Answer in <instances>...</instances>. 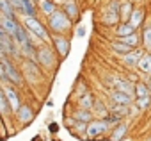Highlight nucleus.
<instances>
[{
  "label": "nucleus",
  "instance_id": "f257e3e1",
  "mask_svg": "<svg viewBox=\"0 0 151 141\" xmlns=\"http://www.w3.org/2000/svg\"><path fill=\"white\" fill-rule=\"evenodd\" d=\"M0 79L4 84H14V86H23V75L20 70L7 59H0Z\"/></svg>",
  "mask_w": 151,
  "mask_h": 141
},
{
  "label": "nucleus",
  "instance_id": "f03ea898",
  "mask_svg": "<svg viewBox=\"0 0 151 141\" xmlns=\"http://www.w3.org/2000/svg\"><path fill=\"white\" fill-rule=\"evenodd\" d=\"M71 20L68 18V15L62 11V9H57L52 16H48V29L53 32V34H64L71 29Z\"/></svg>",
  "mask_w": 151,
  "mask_h": 141
},
{
  "label": "nucleus",
  "instance_id": "7ed1b4c3",
  "mask_svg": "<svg viewBox=\"0 0 151 141\" xmlns=\"http://www.w3.org/2000/svg\"><path fill=\"white\" fill-rule=\"evenodd\" d=\"M0 55L2 57H7V55H13V57H22V47L14 41V38H11L2 27H0Z\"/></svg>",
  "mask_w": 151,
  "mask_h": 141
},
{
  "label": "nucleus",
  "instance_id": "20e7f679",
  "mask_svg": "<svg viewBox=\"0 0 151 141\" xmlns=\"http://www.w3.org/2000/svg\"><path fill=\"white\" fill-rule=\"evenodd\" d=\"M23 25H25V27L29 29V32H32L36 38L43 39V43H48V41H52V38H53V36H50L48 27L43 25L36 16H25V18H23Z\"/></svg>",
  "mask_w": 151,
  "mask_h": 141
},
{
  "label": "nucleus",
  "instance_id": "39448f33",
  "mask_svg": "<svg viewBox=\"0 0 151 141\" xmlns=\"http://www.w3.org/2000/svg\"><path fill=\"white\" fill-rule=\"evenodd\" d=\"M105 23L116 27L121 23V0H110L109 9L105 13Z\"/></svg>",
  "mask_w": 151,
  "mask_h": 141
},
{
  "label": "nucleus",
  "instance_id": "423d86ee",
  "mask_svg": "<svg viewBox=\"0 0 151 141\" xmlns=\"http://www.w3.org/2000/svg\"><path fill=\"white\" fill-rule=\"evenodd\" d=\"M109 129H110V125H109L105 120H101V118L93 120V121L87 125V139H96V137L103 136Z\"/></svg>",
  "mask_w": 151,
  "mask_h": 141
},
{
  "label": "nucleus",
  "instance_id": "0eeeda50",
  "mask_svg": "<svg viewBox=\"0 0 151 141\" xmlns=\"http://www.w3.org/2000/svg\"><path fill=\"white\" fill-rule=\"evenodd\" d=\"M36 61L39 63V66H45V68H50L55 64V55H53V50L46 45L43 47H37V57Z\"/></svg>",
  "mask_w": 151,
  "mask_h": 141
},
{
  "label": "nucleus",
  "instance_id": "6e6552de",
  "mask_svg": "<svg viewBox=\"0 0 151 141\" xmlns=\"http://www.w3.org/2000/svg\"><path fill=\"white\" fill-rule=\"evenodd\" d=\"M52 43H53V48L55 52L64 59L68 54H69V48H71V41L64 36V34H53L52 38Z\"/></svg>",
  "mask_w": 151,
  "mask_h": 141
},
{
  "label": "nucleus",
  "instance_id": "1a4fd4ad",
  "mask_svg": "<svg viewBox=\"0 0 151 141\" xmlns=\"http://www.w3.org/2000/svg\"><path fill=\"white\" fill-rule=\"evenodd\" d=\"M2 91L6 93V97H7V100H9L11 107H13V111L16 113V111L23 105V104H22V95H20V91H18L14 86H9V84H4Z\"/></svg>",
  "mask_w": 151,
  "mask_h": 141
},
{
  "label": "nucleus",
  "instance_id": "9d476101",
  "mask_svg": "<svg viewBox=\"0 0 151 141\" xmlns=\"http://www.w3.org/2000/svg\"><path fill=\"white\" fill-rule=\"evenodd\" d=\"M20 25H22V23L18 22L16 16H2V29H4L11 38H16Z\"/></svg>",
  "mask_w": 151,
  "mask_h": 141
},
{
  "label": "nucleus",
  "instance_id": "9b49d317",
  "mask_svg": "<svg viewBox=\"0 0 151 141\" xmlns=\"http://www.w3.org/2000/svg\"><path fill=\"white\" fill-rule=\"evenodd\" d=\"M14 116H16V120H18L22 125H27V123H30V121L34 120L36 113H34V109H32L29 104H23V105L14 113Z\"/></svg>",
  "mask_w": 151,
  "mask_h": 141
},
{
  "label": "nucleus",
  "instance_id": "f8f14e48",
  "mask_svg": "<svg viewBox=\"0 0 151 141\" xmlns=\"http://www.w3.org/2000/svg\"><path fill=\"white\" fill-rule=\"evenodd\" d=\"M110 100L117 105H132L135 104V97L128 95V93H123V91H117V89H112L110 91Z\"/></svg>",
  "mask_w": 151,
  "mask_h": 141
},
{
  "label": "nucleus",
  "instance_id": "ddd939ff",
  "mask_svg": "<svg viewBox=\"0 0 151 141\" xmlns=\"http://www.w3.org/2000/svg\"><path fill=\"white\" fill-rule=\"evenodd\" d=\"M62 11L68 15V18L71 22H77L80 18V9H78V6H77L75 0H66V2L62 4Z\"/></svg>",
  "mask_w": 151,
  "mask_h": 141
},
{
  "label": "nucleus",
  "instance_id": "4468645a",
  "mask_svg": "<svg viewBox=\"0 0 151 141\" xmlns=\"http://www.w3.org/2000/svg\"><path fill=\"white\" fill-rule=\"evenodd\" d=\"M112 86H114V89H117V91H123V93H128V95L135 97V84H132L130 81L114 79V81H112Z\"/></svg>",
  "mask_w": 151,
  "mask_h": 141
},
{
  "label": "nucleus",
  "instance_id": "2eb2a0df",
  "mask_svg": "<svg viewBox=\"0 0 151 141\" xmlns=\"http://www.w3.org/2000/svg\"><path fill=\"white\" fill-rule=\"evenodd\" d=\"M144 54H146V52H142L140 48H133L130 54H126V55L123 57V63H124L126 66H137Z\"/></svg>",
  "mask_w": 151,
  "mask_h": 141
},
{
  "label": "nucleus",
  "instance_id": "dca6fc26",
  "mask_svg": "<svg viewBox=\"0 0 151 141\" xmlns=\"http://www.w3.org/2000/svg\"><path fill=\"white\" fill-rule=\"evenodd\" d=\"M73 118L78 120V121H84V123H91L93 120H96L93 109H82V107H78L77 111L73 113Z\"/></svg>",
  "mask_w": 151,
  "mask_h": 141
},
{
  "label": "nucleus",
  "instance_id": "f3484780",
  "mask_svg": "<svg viewBox=\"0 0 151 141\" xmlns=\"http://www.w3.org/2000/svg\"><path fill=\"white\" fill-rule=\"evenodd\" d=\"M137 32V29L130 23V22H123V23H119L117 27H116V38H126V36H132V34H135Z\"/></svg>",
  "mask_w": 151,
  "mask_h": 141
},
{
  "label": "nucleus",
  "instance_id": "a211bd4d",
  "mask_svg": "<svg viewBox=\"0 0 151 141\" xmlns=\"http://www.w3.org/2000/svg\"><path fill=\"white\" fill-rule=\"evenodd\" d=\"M39 11L48 18V16H52L55 11H57V4L53 2V0H39Z\"/></svg>",
  "mask_w": 151,
  "mask_h": 141
},
{
  "label": "nucleus",
  "instance_id": "6ab92c4d",
  "mask_svg": "<svg viewBox=\"0 0 151 141\" xmlns=\"http://www.w3.org/2000/svg\"><path fill=\"white\" fill-rule=\"evenodd\" d=\"M144 18H146V9H144V7H135V9H133V13H132L130 23H132L135 29H139V27L142 25Z\"/></svg>",
  "mask_w": 151,
  "mask_h": 141
},
{
  "label": "nucleus",
  "instance_id": "aec40b11",
  "mask_svg": "<svg viewBox=\"0 0 151 141\" xmlns=\"http://www.w3.org/2000/svg\"><path fill=\"white\" fill-rule=\"evenodd\" d=\"M110 48H112L117 55H121V57H124L126 54H130V52L133 50L130 45H126V43H123V41H119V39H114V41L110 43Z\"/></svg>",
  "mask_w": 151,
  "mask_h": 141
},
{
  "label": "nucleus",
  "instance_id": "412c9836",
  "mask_svg": "<svg viewBox=\"0 0 151 141\" xmlns=\"http://www.w3.org/2000/svg\"><path fill=\"white\" fill-rule=\"evenodd\" d=\"M137 68H139V72H140V73L151 75V52H146V54L142 55V59L139 61Z\"/></svg>",
  "mask_w": 151,
  "mask_h": 141
},
{
  "label": "nucleus",
  "instance_id": "4be33fe9",
  "mask_svg": "<svg viewBox=\"0 0 151 141\" xmlns=\"http://www.w3.org/2000/svg\"><path fill=\"white\" fill-rule=\"evenodd\" d=\"M151 97V89L147 86V82L137 81L135 82V98H149Z\"/></svg>",
  "mask_w": 151,
  "mask_h": 141
},
{
  "label": "nucleus",
  "instance_id": "5701e85b",
  "mask_svg": "<svg viewBox=\"0 0 151 141\" xmlns=\"http://www.w3.org/2000/svg\"><path fill=\"white\" fill-rule=\"evenodd\" d=\"M126 132H128V123L121 121L119 125H116V127H114L112 136H110V141H123V137L126 136Z\"/></svg>",
  "mask_w": 151,
  "mask_h": 141
},
{
  "label": "nucleus",
  "instance_id": "b1692460",
  "mask_svg": "<svg viewBox=\"0 0 151 141\" xmlns=\"http://www.w3.org/2000/svg\"><path fill=\"white\" fill-rule=\"evenodd\" d=\"M133 4L130 2V0H124V2H121V23L124 22H130V18H132V13H133Z\"/></svg>",
  "mask_w": 151,
  "mask_h": 141
},
{
  "label": "nucleus",
  "instance_id": "393cba45",
  "mask_svg": "<svg viewBox=\"0 0 151 141\" xmlns=\"http://www.w3.org/2000/svg\"><path fill=\"white\" fill-rule=\"evenodd\" d=\"M0 109H2V116H4V120H7V118H9V114H11V113H14L4 91H0Z\"/></svg>",
  "mask_w": 151,
  "mask_h": 141
},
{
  "label": "nucleus",
  "instance_id": "a878e982",
  "mask_svg": "<svg viewBox=\"0 0 151 141\" xmlns=\"http://www.w3.org/2000/svg\"><path fill=\"white\" fill-rule=\"evenodd\" d=\"M94 104H96V100L93 98L91 93H82L78 98V107H82V109H93Z\"/></svg>",
  "mask_w": 151,
  "mask_h": 141
},
{
  "label": "nucleus",
  "instance_id": "bb28decb",
  "mask_svg": "<svg viewBox=\"0 0 151 141\" xmlns=\"http://www.w3.org/2000/svg\"><path fill=\"white\" fill-rule=\"evenodd\" d=\"M22 4H23L25 16H36L37 15V7L34 4V0H22Z\"/></svg>",
  "mask_w": 151,
  "mask_h": 141
},
{
  "label": "nucleus",
  "instance_id": "cd10ccee",
  "mask_svg": "<svg viewBox=\"0 0 151 141\" xmlns=\"http://www.w3.org/2000/svg\"><path fill=\"white\" fill-rule=\"evenodd\" d=\"M116 39H119V41H123V43L130 45L132 48H139V43H140V38H139V34H137V32H135V34H132V36H126V38H116Z\"/></svg>",
  "mask_w": 151,
  "mask_h": 141
},
{
  "label": "nucleus",
  "instance_id": "c85d7f7f",
  "mask_svg": "<svg viewBox=\"0 0 151 141\" xmlns=\"http://www.w3.org/2000/svg\"><path fill=\"white\" fill-rule=\"evenodd\" d=\"M0 11H2V16H16L9 0H0Z\"/></svg>",
  "mask_w": 151,
  "mask_h": 141
},
{
  "label": "nucleus",
  "instance_id": "c756f323",
  "mask_svg": "<svg viewBox=\"0 0 151 141\" xmlns=\"http://www.w3.org/2000/svg\"><path fill=\"white\" fill-rule=\"evenodd\" d=\"M142 45L151 52V25H146L142 31Z\"/></svg>",
  "mask_w": 151,
  "mask_h": 141
},
{
  "label": "nucleus",
  "instance_id": "7c9ffc66",
  "mask_svg": "<svg viewBox=\"0 0 151 141\" xmlns=\"http://www.w3.org/2000/svg\"><path fill=\"white\" fill-rule=\"evenodd\" d=\"M93 113H98L101 120H103V118H107V116L110 114V111L103 105V102H98V100H96V104H94V107H93Z\"/></svg>",
  "mask_w": 151,
  "mask_h": 141
},
{
  "label": "nucleus",
  "instance_id": "2f4dec72",
  "mask_svg": "<svg viewBox=\"0 0 151 141\" xmlns=\"http://www.w3.org/2000/svg\"><path fill=\"white\" fill-rule=\"evenodd\" d=\"M110 113L119 114L121 118H124V116L130 113V105H117V104H114V105H112V109H110Z\"/></svg>",
  "mask_w": 151,
  "mask_h": 141
},
{
  "label": "nucleus",
  "instance_id": "473e14b6",
  "mask_svg": "<svg viewBox=\"0 0 151 141\" xmlns=\"http://www.w3.org/2000/svg\"><path fill=\"white\" fill-rule=\"evenodd\" d=\"M103 120H105V121H107V123H109L110 127H112V125L116 127V125H119V123L123 121V118H121L119 114H114V113H110V114H109L107 118H103Z\"/></svg>",
  "mask_w": 151,
  "mask_h": 141
},
{
  "label": "nucleus",
  "instance_id": "72a5a7b5",
  "mask_svg": "<svg viewBox=\"0 0 151 141\" xmlns=\"http://www.w3.org/2000/svg\"><path fill=\"white\" fill-rule=\"evenodd\" d=\"M135 105H137V109H147L149 105H151V97L149 98H135Z\"/></svg>",
  "mask_w": 151,
  "mask_h": 141
},
{
  "label": "nucleus",
  "instance_id": "f704fd0d",
  "mask_svg": "<svg viewBox=\"0 0 151 141\" xmlns=\"http://www.w3.org/2000/svg\"><path fill=\"white\" fill-rule=\"evenodd\" d=\"M9 2H11L13 9H14L18 15H23V16H25V11H23V4H22V0H9Z\"/></svg>",
  "mask_w": 151,
  "mask_h": 141
},
{
  "label": "nucleus",
  "instance_id": "c9c22d12",
  "mask_svg": "<svg viewBox=\"0 0 151 141\" xmlns=\"http://www.w3.org/2000/svg\"><path fill=\"white\" fill-rule=\"evenodd\" d=\"M86 32H87V31H86V27H78V29H77V36H78V38H84V36H86Z\"/></svg>",
  "mask_w": 151,
  "mask_h": 141
},
{
  "label": "nucleus",
  "instance_id": "e433bc0d",
  "mask_svg": "<svg viewBox=\"0 0 151 141\" xmlns=\"http://www.w3.org/2000/svg\"><path fill=\"white\" fill-rule=\"evenodd\" d=\"M50 130H52V132L59 130V125H57V123H52V125H50Z\"/></svg>",
  "mask_w": 151,
  "mask_h": 141
},
{
  "label": "nucleus",
  "instance_id": "4c0bfd02",
  "mask_svg": "<svg viewBox=\"0 0 151 141\" xmlns=\"http://www.w3.org/2000/svg\"><path fill=\"white\" fill-rule=\"evenodd\" d=\"M147 86H149V89H151V79H149V81H147Z\"/></svg>",
  "mask_w": 151,
  "mask_h": 141
},
{
  "label": "nucleus",
  "instance_id": "58836bf2",
  "mask_svg": "<svg viewBox=\"0 0 151 141\" xmlns=\"http://www.w3.org/2000/svg\"><path fill=\"white\" fill-rule=\"evenodd\" d=\"M147 141H151V136H149V137H147Z\"/></svg>",
  "mask_w": 151,
  "mask_h": 141
}]
</instances>
